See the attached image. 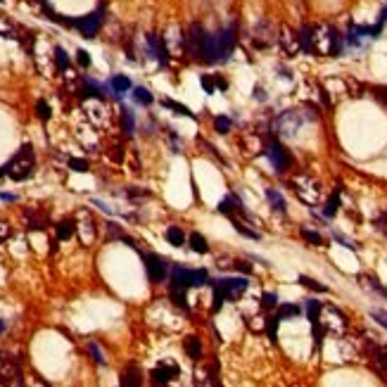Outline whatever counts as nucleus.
<instances>
[{"label":"nucleus","instance_id":"obj_11","mask_svg":"<svg viewBox=\"0 0 387 387\" xmlns=\"http://www.w3.org/2000/svg\"><path fill=\"white\" fill-rule=\"evenodd\" d=\"M145 40H147V48H150L152 57H157V60H159L162 64L169 62V50H166V40L159 38L157 33H147Z\"/></svg>","mask_w":387,"mask_h":387},{"label":"nucleus","instance_id":"obj_49","mask_svg":"<svg viewBox=\"0 0 387 387\" xmlns=\"http://www.w3.org/2000/svg\"><path fill=\"white\" fill-rule=\"evenodd\" d=\"M235 271H238V273H247V276H249V273H252V264H247V262H235Z\"/></svg>","mask_w":387,"mask_h":387},{"label":"nucleus","instance_id":"obj_46","mask_svg":"<svg viewBox=\"0 0 387 387\" xmlns=\"http://www.w3.org/2000/svg\"><path fill=\"white\" fill-rule=\"evenodd\" d=\"M69 169L78 171V174H85V171H88V162H85V159H76V157H71V159H69Z\"/></svg>","mask_w":387,"mask_h":387},{"label":"nucleus","instance_id":"obj_39","mask_svg":"<svg viewBox=\"0 0 387 387\" xmlns=\"http://www.w3.org/2000/svg\"><path fill=\"white\" fill-rule=\"evenodd\" d=\"M200 85L204 88V93H207V95L217 93V83H214V78H211L209 74H202V76H200Z\"/></svg>","mask_w":387,"mask_h":387},{"label":"nucleus","instance_id":"obj_1","mask_svg":"<svg viewBox=\"0 0 387 387\" xmlns=\"http://www.w3.org/2000/svg\"><path fill=\"white\" fill-rule=\"evenodd\" d=\"M345 48V38L340 36V31L330 26V24H321L314 26V53L316 55H330L337 57Z\"/></svg>","mask_w":387,"mask_h":387},{"label":"nucleus","instance_id":"obj_56","mask_svg":"<svg viewBox=\"0 0 387 387\" xmlns=\"http://www.w3.org/2000/svg\"><path fill=\"white\" fill-rule=\"evenodd\" d=\"M3 330H5V323H3V318H0V335H3Z\"/></svg>","mask_w":387,"mask_h":387},{"label":"nucleus","instance_id":"obj_37","mask_svg":"<svg viewBox=\"0 0 387 387\" xmlns=\"http://www.w3.org/2000/svg\"><path fill=\"white\" fill-rule=\"evenodd\" d=\"M373 359H375V364H378L382 371H387V345H380V347H375V354H373Z\"/></svg>","mask_w":387,"mask_h":387},{"label":"nucleus","instance_id":"obj_34","mask_svg":"<svg viewBox=\"0 0 387 387\" xmlns=\"http://www.w3.org/2000/svg\"><path fill=\"white\" fill-rule=\"evenodd\" d=\"M278 314L271 318H266V333H269V340L271 342H278Z\"/></svg>","mask_w":387,"mask_h":387},{"label":"nucleus","instance_id":"obj_31","mask_svg":"<svg viewBox=\"0 0 387 387\" xmlns=\"http://www.w3.org/2000/svg\"><path fill=\"white\" fill-rule=\"evenodd\" d=\"M190 283H193V287H202L209 283V273L204 271V269H195V271H190Z\"/></svg>","mask_w":387,"mask_h":387},{"label":"nucleus","instance_id":"obj_26","mask_svg":"<svg viewBox=\"0 0 387 387\" xmlns=\"http://www.w3.org/2000/svg\"><path fill=\"white\" fill-rule=\"evenodd\" d=\"M55 67H57V71H69V55L64 53L62 46L55 48Z\"/></svg>","mask_w":387,"mask_h":387},{"label":"nucleus","instance_id":"obj_51","mask_svg":"<svg viewBox=\"0 0 387 387\" xmlns=\"http://www.w3.org/2000/svg\"><path fill=\"white\" fill-rule=\"evenodd\" d=\"M8 238H10V226L0 221V242H5Z\"/></svg>","mask_w":387,"mask_h":387},{"label":"nucleus","instance_id":"obj_35","mask_svg":"<svg viewBox=\"0 0 387 387\" xmlns=\"http://www.w3.org/2000/svg\"><path fill=\"white\" fill-rule=\"evenodd\" d=\"M171 302L176 304L178 309H183V311L190 309V307H188V299H186V292H183V290H171Z\"/></svg>","mask_w":387,"mask_h":387},{"label":"nucleus","instance_id":"obj_5","mask_svg":"<svg viewBox=\"0 0 387 387\" xmlns=\"http://www.w3.org/2000/svg\"><path fill=\"white\" fill-rule=\"evenodd\" d=\"M207 36H209V33L204 31L200 24H190V29H188V33H186V50H188V55H190L193 60H200Z\"/></svg>","mask_w":387,"mask_h":387},{"label":"nucleus","instance_id":"obj_54","mask_svg":"<svg viewBox=\"0 0 387 387\" xmlns=\"http://www.w3.org/2000/svg\"><path fill=\"white\" fill-rule=\"evenodd\" d=\"M0 197H3L5 202H15V200H17V195H10V193H3Z\"/></svg>","mask_w":387,"mask_h":387},{"label":"nucleus","instance_id":"obj_21","mask_svg":"<svg viewBox=\"0 0 387 387\" xmlns=\"http://www.w3.org/2000/svg\"><path fill=\"white\" fill-rule=\"evenodd\" d=\"M109 85H112V91H114L116 95L126 93V91H131V78L124 76V74H114V76L109 78Z\"/></svg>","mask_w":387,"mask_h":387},{"label":"nucleus","instance_id":"obj_41","mask_svg":"<svg viewBox=\"0 0 387 387\" xmlns=\"http://www.w3.org/2000/svg\"><path fill=\"white\" fill-rule=\"evenodd\" d=\"M214 128H217V133H231V119L228 116H217L214 119Z\"/></svg>","mask_w":387,"mask_h":387},{"label":"nucleus","instance_id":"obj_50","mask_svg":"<svg viewBox=\"0 0 387 387\" xmlns=\"http://www.w3.org/2000/svg\"><path fill=\"white\" fill-rule=\"evenodd\" d=\"M335 240H337V242H342V245H345V247H347V249H354V252H356V245H354V242H352V240H347V238H345V235H340V233H335Z\"/></svg>","mask_w":387,"mask_h":387},{"label":"nucleus","instance_id":"obj_47","mask_svg":"<svg viewBox=\"0 0 387 387\" xmlns=\"http://www.w3.org/2000/svg\"><path fill=\"white\" fill-rule=\"evenodd\" d=\"M76 62L81 64V67H91V55H88V50L78 48L76 50Z\"/></svg>","mask_w":387,"mask_h":387},{"label":"nucleus","instance_id":"obj_17","mask_svg":"<svg viewBox=\"0 0 387 387\" xmlns=\"http://www.w3.org/2000/svg\"><path fill=\"white\" fill-rule=\"evenodd\" d=\"M359 283H361L364 287H368L371 292H375V294H380V297H385V299H387V287L382 285L375 276H366V273H364V276H359Z\"/></svg>","mask_w":387,"mask_h":387},{"label":"nucleus","instance_id":"obj_14","mask_svg":"<svg viewBox=\"0 0 387 387\" xmlns=\"http://www.w3.org/2000/svg\"><path fill=\"white\" fill-rule=\"evenodd\" d=\"M219 43H221V55H224V60H228V55L235 50V43H238L235 26H228L226 31H219Z\"/></svg>","mask_w":387,"mask_h":387},{"label":"nucleus","instance_id":"obj_19","mask_svg":"<svg viewBox=\"0 0 387 387\" xmlns=\"http://www.w3.org/2000/svg\"><path fill=\"white\" fill-rule=\"evenodd\" d=\"M188 242H190V247H193V252H197V254H207V252H209V245H207V238H204V235H200V233H197V231L188 235Z\"/></svg>","mask_w":387,"mask_h":387},{"label":"nucleus","instance_id":"obj_13","mask_svg":"<svg viewBox=\"0 0 387 387\" xmlns=\"http://www.w3.org/2000/svg\"><path fill=\"white\" fill-rule=\"evenodd\" d=\"M188 287H193V283H190V269L174 266V271H171V290H183V292H188Z\"/></svg>","mask_w":387,"mask_h":387},{"label":"nucleus","instance_id":"obj_44","mask_svg":"<svg viewBox=\"0 0 387 387\" xmlns=\"http://www.w3.org/2000/svg\"><path fill=\"white\" fill-rule=\"evenodd\" d=\"M224 302H226V294L221 292V290H219L217 285H214V304H211V311L217 314V311L221 309V307H224Z\"/></svg>","mask_w":387,"mask_h":387},{"label":"nucleus","instance_id":"obj_4","mask_svg":"<svg viewBox=\"0 0 387 387\" xmlns=\"http://www.w3.org/2000/svg\"><path fill=\"white\" fill-rule=\"evenodd\" d=\"M143 262H145L147 278L152 280V283H162V280L166 278V271H169V262H166L164 256L147 252V254H143Z\"/></svg>","mask_w":387,"mask_h":387},{"label":"nucleus","instance_id":"obj_3","mask_svg":"<svg viewBox=\"0 0 387 387\" xmlns=\"http://www.w3.org/2000/svg\"><path fill=\"white\" fill-rule=\"evenodd\" d=\"M292 190L297 193V197L307 204H318L321 200V186L309 176H294L292 178Z\"/></svg>","mask_w":387,"mask_h":387},{"label":"nucleus","instance_id":"obj_45","mask_svg":"<svg viewBox=\"0 0 387 387\" xmlns=\"http://www.w3.org/2000/svg\"><path fill=\"white\" fill-rule=\"evenodd\" d=\"M276 304H278V294H276V292H266L262 297V307H264V309H273Z\"/></svg>","mask_w":387,"mask_h":387},{"label":"nucleus","instance_id":"obj_7","mask_svg":"<svg viewBox=\"0 0 387 387\" xmlns=\"http://www.w3.org/2000/svg\"><path fill=\"white\" fill-rule=\"evenodd\" d=\"M214 285L226 294V299H235L240 292H245L249 287V280L245 276H235V278H219L214 280Z\"/></svg>","mask_w":387,"mask_h":387},{"label":"nucleus","instance_id":"obj_18","mask_svg":"<svg viewBox=\"0 0 387 387\" xmlns=\"http://www.w3.org/2000/svg\"><path fill=\"white\" fill-rule=\"evenodd\" d=\"M297 33H299V46H302L304 53H314V26L304 24Z\"/></svg>","mask_w":387,"mask_h":387},{"label":"nucleus","instance_id":"obj_9","mask_svg":"<svg viewBox=\"0 0 387 387\" xmlns=\"http://www.w3.org/2000/svg\"><path fill=\"white\" fill-rule=\"evenodd\" d=\"M0 378L3 382H22V371H19V364H17L12 356H0Z\"/></svg>","mask_w":387,"mask_h":387},{"label":"nucleus","instance_id":"obj_24","mask_svg":"<svg viewBox=\"0 0 387 387\" xmlns=\"http://www.w3.org/2000/svg\"><path fill=\"white\" fill-rule=\"evenodd\" d=\"M266 197H269V202L273 204V209L276 211H280V214H285V209H287V204H285V197L278 193V190H273V188H269L266 190Z\"/></svg>","mask_w":387,"mask_h":387},{"label":"nucleus","instance_id":"obj_22","mask_svg":"<svg viewBox=\"0 0 387 387\" xmlns=\"http://www.w3.org/2000/svg\"><path fill=\"white\" fill-rule=\"evenodd\" d=\"M121 126H124V136L131 138L133 131H136V116H133V109L124 107L121 109Z\"/></svg>","mask_w":387,"mask_h":387},{"label":"nucleus","instance_id":"obj_36","mask_svg":"<svg viewBox=\"0 0 387 387\" xmlns=\"http://www.w3.org/2000/svg\"><path fill=\"white\" fill-rule=\"evenodd\" d=\"M299 283H302L304 287H309V290H314V292H328V287L325 285H321V283H316L314 278H309V276H299Z\"/></svg>","mask_w":387,"mask_h":387},{"label":"nucleus","instance_id":"obj_2","mask_svg":"<svg viewBox=\"0 0 387 387\" xmlns=\"http://www.w3.org/2000/svg\"><path fill=\"white\" fill-rule=\"evenodd\" d=\"M33 166H36L33 147L31 145H22L19 150H17V155L3 166V171H5V176L12 178V181H26V178L33 174Z\"/></svg>","mask_w":387,"mask_h":387},{"label":"nucleus","instance_id":"obj_12","mask_svg":"<svg viewBox=\"0 0 387 387\" xmlns=\"http://www.w3.org/2000/svg\"><path fill=\"white\" fill-rule=\"evenodd\" d=\"M280 46H283V50H285L287 55H294L302 50V46H299V33H294L292 29H287V26H280Z\"/></svg>","mask_w":387,"mask_h":387},{"label":"nucleus","instance_id":"obj_6","mask_svg":"<svg viewBox=\"0 0 387 387\" xmlns=\"http://www.w3.org/2000/svg\"><path fill=\"white\" fill-rule=\"evenodd\" d=\"M71 26H74V29H78L83 38H95V36H98V31H100V26H102V10L91 12V15H85V17H78V19H74V24H71Z\"/></svg>","mask_w":387,"mask_h":387},{"label":"nucleus","instance_id":"obj_32","mask_svg":"<svg viewBox=\"0 0 387 387\" xmlns=\"http://www.w3.org/2000/svg\"><path fill=\"white\" fill-rule=\"evenodd\" d=\"M321 311H323V304L318 302V299H307V316H309L311 323H314V321H318Z\"/></svg>","mask_w":387,"mask_h":387},{"label":"nucleus","instance_id":"obj_25","mask_svg":"<svg viewBox=\"0 0 387 387\" xmlns=\"http://www.w3.org/2000/svg\"><path fill=\"white\" fill-rule=\"evenodd\" d=\"M74 233H76V224H74L71 219H67V221H60V224H57V238H60V240H69Z\"/></svg>","mask_w":387,"mask_h":387},{"label":"nucleus","instance_id":"obj_48","mask_svg":"<svg viewBox=\"0 0 387 387\" xmlns=\"http://www.w3.org/2000/svg\"><path fill=\"white\" fill-rule=\"evenodd\" d=\"M371 316H373V321H375V323H380V325H382V328L387 330V311L373 309V311H371Z\"/></svg>","mask_w":387,"mask_h":387},{"label":"nucleus","instance_id":"obj_40","mask_svg":"<svg viewBox=\"0 0 387 387\" xmlns=\"http://www.w3.org/2000/svg\"><path fill=\"white\" fill-rule=\"evenodd\" d=\"M299 233H302V238H304V240H309L311 245H316V247H318V245H323V238H321V233L309 231V228H302V231H299Z\"/></svg>","mask_w":387,"mask_h":387},{"label":"nucleus","instance_id":"obj_27","mask_svg":"<svg viewBox=\"0 0 387 387\" xmlns=\"http://www.w3.org/2000/svg\"><path fill=\"white\" fill-rule=\"evenodd\" d=\"M133 100L138 102V105H152L155 102V98H152V93L147 91V88H143V85H138V88H133Z\"/></svg>","mask_w":387,"mask_h":387},{"label":"nucleus","instance_id":"obj_53","mask_svg":"<svg viewBox=\"0 0 387 387\" xmlns=\"http://www.w3.org/2000/svg\"><path fill=\"white\" fill-rule=\"evenodd\" d=\"M214 83H217V88H221V91H226V88H228V81H226V78H221V76L214 78Z\"/></svg>","mask_w":387,"mask_h":387},{"label":"nucleus","instance_id":"obj_38","mask_svg":"<svg viewBox=\"0 0 387 387\" xmlns=\"http://www.w3.org/2000/svg\"><path fill=\"white\" fill-rule=\"evenodd\" d=\"M233 226H235V231L240 233V235H245V238H249V240H262V235L254 231H249L245 224H240V221H233Z\"/></svg>","mask_w":387,"mask_h":387},{"label":"nucleus","instance_id":"obj_29","mask_svg":"<svg viewBox=\"0 0 387 387\" xmlns=\"http://www.w3.org/2000/svg\"><path fill=\"white\" fill-rule=\"evenodd\" d=\"M162 107H166V109H174L176 114H181V116H188V119H195V114L190 112V109L186 107V105H181V102H176V100H162Z\"/></svg>","mask_w":387,"mask_h":387},{"label":"nucleus","instance_id":"obj_30","mask_svg":"<svg viewBox=\"0 0 387 387\" xmlns=\"http://www.w3.org/2000/svg\"><path fill=\"white\" fill-rule=\"evenodd\" d=\"M0 36H5V38H19L17 36V26L3 15H0Z\"/></svg>","mask_w":387,"mask_h":387},{"label":"nucleus","instance_id":"obj_8","mask_svg":"<svg viewBox=\"0 0 387 387\" xmlns=\"http://www.w3.org/2000/svg\"><path fill=\"white\" fill-rule=\"evenodd\" d=\"M266 155H269V159H271V164L276 166V171H287L290 169V164H292V159H290V155H287V150L283 145H280L278 140H269V145H266Z\"/></svg>","mask_w":387,"mask_h":387},{"label":"nucleus","instance_id":"obj_23","mask_svg":"<svg viewBox=\"0 0 387 387\" xmlns=\"http://www.w3.org/2000/svg\"><path fill=\"white\" fill-rule=\"evenodd\" d=\"M166 240H169L174 247H183L188 238H186V233L181 231L178 226H169V228H166Z\"/></svg>","mask_w":387,"mask_h":387},{"label":"nucleus","instance_id":"obj_15","mask_svg":"<svg viewBox=\"0 0 387 387\" xmlns=\"http://www.w3.org/2000/svg\"><path fill=\"white\" fill-rule=\"evenodd\" d=\"M302 124V114H297V112H287V114H283L278 119V128H280V133L283 136H292L294 133V128Z\"/></svg>","mask_w":387,"mask_h":387},{"label":"nucleus","instance_id":"obj_16","mask_svg":"<svg viewBox=\"0 0 387 387\" xmlns=\"http://www.w3.org/2000/svg\"><path fill=\"white\" fill-rule=\"evenodd\" d=\"M124 387H140L143 385V373H140V368L136 364H128L121 371V380H119Z\"/></svg>","mask_w":387,"mask_h":387},{"label":"nucleus","instance_id":"obj_43","mask_svg":"<svg viewBox=\"0 0 387 387\" xmlns=\"http://www.w3.org/2000/svg\"><path fill=\"white\" fill-rule=\"evenodd\" d=\"M36 114H38V119L48 121V119H50V105H48L46 100H38L36 102Z\"/></svg>","mask_w":387,"mask_h":387},{"label":"nucleus","instance_id":"obj_33","mask_svg":"<svg viewBox=\"0 0 387 387\" xmlns=\"http://www.w3.org/2000/svg\"><path fill=\"white\" fill-rule=\"evenodd\" d=\"M302 314V309L297 307V304H280L278 307V318L283 321V318H292V316H299Z\"/></svg>","mask_w":387,"mask_h":387},{"label":"nucleus","instance_id":"obj_55","mask_svg":"<svg viewBox=\"0 0 387 387\" xmlns=\"http://www.w3.org/2000/svg\"><path fill=\"white\" fill-rule=\"evenodd\" d=\"M380 22H382V24L387 22V5H385V10H382V15H380Z\"/></svg>","mask_w":387,"mask_h":387},{"label":"nucleus","instance_id":"obj_28","mask_svg":"<svg viewBox=\"0 0 387 387\" xmlns=\"http://www.w3.org/2000/svg\"><path fill=\"white\" fill-rule=\"evenodd\" d=\"M337 209H340V190H335L333 195H330V200L325 202V209H323V214L328 219H333L335 214H337Z\"/></svg>","mask_w":387,"mask_h":387},{"label":"nucleus","instance_id":"obj_42","mask_svg":"<svg viewBox=\"0 0 387 387\" xmlns=\"http://www.w3.org/2000/svg\"><path fill=\"white\" fill-rule=\"evenodd\" d=\"M88 354L93 356V361H95L98 366H105V356H102L100 347H98L95 342H88Z\"/></svg>","mask_w":387,"mask_h":387},{"label":"nucleus","instance_id":"obj_20","mask_svg":"<svg viewBox=\"0 0 387 387\" xmlns=\"http://www.w3.org/2000/svg\"><path fill=\"white\" fill-rule=\"evenodd\" d=\"M183 347H186L188 356H190L193 361H200V359H202V345H200V340H197L195 335H190V337H186V340H183Z\"/></svg>","mask_w":387,"mask_h":387},{"label":"nucleus","instance_id":"obj_10","mask_svg":"<svg viewBox=\"0 0 387 387\" xmlns=\"http://www.w3.org/2000/svg\"><path fill=\"white\" fill-rule=\"evenodd\" d=\"M150 378H152V382H157V385H166V382H171L174 378H178V366L174 364V361H164V364H159L155 371L150 373Z\"/></svg>","mask_w":387,"mask_h":387},{"label":"nucleus","instance_id":"obj_52","mask_svg":"<svg viewBox=\"0 0 387 387\" xmlns=\"http://www.w3.org/2000/svg\"><path fill=\"white\" fill-rule=\"evenodd\" d=\"M254 98H256V100H266V91H264V88H259V85H256V88H254Z\"/></svg>","mask_w":387,"mask_h":387}]
</instances>
